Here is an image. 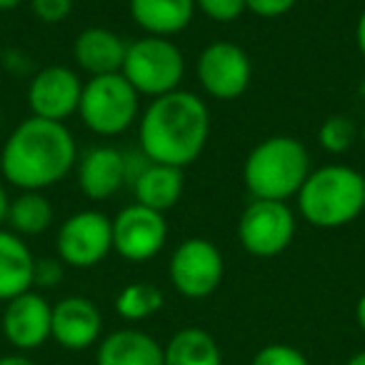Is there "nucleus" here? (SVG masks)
I'll return each mask as SVG.
<instances>
[{
  "label": "nucleus",
  "mask_w": 365,
  "mask_h": 365,
  "mask_svg": "<svg viewBox=\"0 0 365 365\" xmlns=\"http://www.w3.org/2000/svg\"><path fill=\"white\" fill-rule=\"evenodd\" d=\"M295 3L298 0H245V11L265 18V21H273V18H283L285 13L293 11Z\"/></svg>",
  "instance_id": "29"
},
{
  "label": "nucleus",
  "mask_w": 365,
  "mask_h": 365,
  "mask_svg": "<svg viewBox=\"0 0 365 365\" xmlns=\"http://www.w3.org/2000/svg\"><path fill=\"white\" fill-rule=\"evenodd\" d=\"M123 76L140 96L160 98L180 91L185 76V58L170 38L145 36L128 43Z\"/></svg>",
  "instance_id": "6"
},
{
  "label": "nucleus",
  "mask_w": 365,
  "mask_h": 365,
  "mask_svg": "<svg viewBox=\"0 0 365 365\" xmlns=\"http://www.w3.org/2000/svg\"><path fill=\"white\" fill-rule=\"evenodd\" d=\"M0 365H36L28 355L23 353H13V355H3L0 358Z\"/></svg>",
  "instance_id": "32"
},
{
  "label": "nucleus",
  "mask_w": 365,
  "mask_h": 365,
  "mask_svg": "<svg viewBox=\"0 0 365 365\" xmlns=\"http://www.w3.org/2000/svg\"><path fill=\"white\" fill-rule=\"evenodd\" d=\"M96 365H163V345L143 330L123 328L98 343Z\"/></svg>",
  "instance_id": "19"
},
{
  "label": "nucleus",
  "mask_w": 365,
  "mask_h": 365,
  "mask_svg": "<svg viewBox=\"0 0 365 365\" xmlns=\"http://www.w3.org/2000/svg\"><path fill=\"white\" fill-rule=\"evenodd\" d=\"M51 323H53V305L36 290L18 295L8 300L0 328L6 340L18 350H36L51 338Z\"/></svg>",
  "instance_id": "13"
},
{
  "label": "nucleus",
  "mask_w": 365,
  "mask_h": 365,
  "mask_svg": "<svg viewBox=\"0 0 365 365\" xmlns=\"http://www.w3.org/2000/svg\"><path fill=\"white\" fill-rule=\"evenodd\" d=\"M76 178L78 188L83 190L88 200H93V203L110 200L130 178L128 155H123L113 145H96L78 158Z\"/></svg>",
  "instance_id": "14"
},
{
  "label": "nucleus",
  "mask_w": 365,
  "mask_h": 365,
  "mask_svg": "<svg viewBox=\"0 0 365 365\" xmlns=\"http://www.w3.org/2000/svg\"><path fill=\"white\" fill-rule=\"evenodd\" d=\"M23 0H0V11H16Z\"/></svg>",
  "instance_id": "34"
},
{
  "label": "nucleus",
  "mask_w": 365,
  "mask_h": 365,
  "mask_svg": "<svg viewBox=\"0 0 365 365\" xmlns=\"http://www.w3.org/2000/svg\"><path fill=\"white\" fill-rule=\"evenodd\" d=\"M8 208H11V195H8L6 182L0 180V228H3V223L8 220Z\"/></svg>",
  "instance_id": "30"
},
{
  "label": "nucleus",
  "mask_w": 365,
  "mask_h": 365,
  "mask_svg": "<svg viewBox=\"0 0 365 365\" xmlns=\"http://www.w3.org/2000/svg\"><path fill=\"white\" fill-rule=\"evenodd\" d=\"M355 46H358V51L365 56V8L358 16V23H355Z\"/></svg>",
  "instance_id": "31"
},
{
  "label": "nucleus",
  "mask_w": 365,
  "mask_h": 365,
  "mask_svg": "<svg viewBox=\"0 0 365 365\" xmlns=\"http://www.w3.org/2000/svg\"><path fill=\"white\" fill-rule=\"evenodd\" d=\"M78 115L91 133L115 138L140 120V93L125 81L123 73L88 78L83 83Z\"/></svg>",
  "instance_id": "5"
},
{
  "label": "nucleus",
  "mask_w": 365,
  "mask_h": 365,
  "mask_svg": "<svg viewBox=\"0 0 365 365\" xmlns=\"http://www.w3.org/2000/svg\"><path fill=\"white\" fill-rule=\"evenodd\" d=\"M165 298H163L160 288L153 283H130L118 293L115 298V313L128 323H140L148 320L163 308Z\"/></svg>",
  "instance_id": "23"
},
{
  "label": "nucleus",
  "mask_w": 365,
  "mask_h": 365,
  "mask_svg": "<svg viewBox=\"0 0 365 365\" xmlns=\"http://www.w3.org/2000/svg\"><path fill=\"white\" fill-rule=\"evenodd\" d=\"M170 283L182 298L203 300L220 288L225 275L223 253L218 245L205 238L182 240L170 255L168 263Z\"/></svg>",
  "instance_id": "8"
},
{
  "label": "nucleus",
  "mask_w": 365,
  "mask_h": 365,
  "mask_svg": "<svg viewBox=\"0 0 365 365\" xmlns=\"http://www.w3.org/2000/svg\"><path fill=\"white\" fill-rule=\"evenodd\" d=\"M195 78L205 96L213 101H238L253 81V63L240 46L230 41H215L200 51L195 61Z\"/></svg>",
  "instance_id": "10"
},
{
  "label": "nucleus",
  "mask_w": 365,
  "mask_h": 365,
  "mask_svg": "<svg viewBox=\"0 0 365 365\" xmlns=\"http://www.w3.org/2000/svg\"><path fill=\"white\" fill-rule=\"evenodd\" d=\"M310 175V153L293 135H270L248 153L243 182L258 200H283L298 195Z\"/></svg>",
  "instance_id": "4"
},
{
  "label": "nucleus",
  "mask_w": 365,
  "mask_h": 365,
  "mask_svg": "<svg viewBox=\"0 0 365 365\" xmlns=\"http://www.w3.org/2000/svg\"><path fill=\"white\" fill-rule=\"evenodd\" d=\"M210 138V110L200 96L173 91L153 98L138 120V140L145 160L185 170L203 155Z\"/></svg>",
  "instance_id": "1"
},
{
  "label": "nucleus",
  "mask_w": 365,
  "mask_h": 365,
  "mask_svg": "<svg viewBox=\"0 0 365 365\" xmlns=\"http://www.w3.org/2000/svg\"><path fill=\"white\" fill-rule=\"evenodd\" d=\"M355 323H358V328L365 333V293L358 298V303H355Z\"/></svg>",
  "instance_id": "33"
},
{
  "label": "nucleus",
  "mask_w": 365,
  "mask_h": 365,
  "mask_svg": "<svg viewBox=\"0 0 365 365\" xmlns=\"http://www.w3.org/2000/svg\"><path fill=\"white\" fill-rule=\"evenodd\" d=\"M103 313L91 298L68 295L53 305L51 338L66 350H86L101 343Z\"/></svg>",
  "instance_id": "15"
},
{
  "label": "nucleus",
  "mask_w": 365,
  "mask_h": 365,
  "mask_svg": "<svg viewBox=\"0 0 365 365\" xmlns=\"http://www.w3.org/2000/svg\"><path fill=\"white\" fill-rule=\"evenodd\" d=\"M63 275H66V265H63L61 258L36 260V268H33V285H36V288H43V290H51L63 283Z\"/></svg>",
  "instance_id": "28"
},
{
  "label": "nucleus",
  "mask_w": 365,
  "mask_h": 365,
  "mask_svg": "<svg viewBox=\"0 0 365 365\" xmlns=\"http://www.w3.org/2000/svg\"><path fill=\"white\" fill-rule=\"evenodd\" d=\"M345 365H365V350H360V353L350 355V360Z\"/></svg>",
  "instance_id": "35"
},
{
  "label": "nucleus",
  "mask_w": 365,
  "mask_h": 365,
  "mask_svg": "<svg viewBox=\"0 0 365 365\" xmlns=\"http://www.w3.org/2000/svg\"><path fill=\"white\" fill-rule=\"evenodd\" d=\"M28 3H31V13L36 16V21L46 26H58L68 21L73 13V0H28Z\"/></svg>",
  "instance_id": "27"
},
{
  "label": "nucleus",
  "mask_w": 365,
  "mask_h": 365,
  "mask_svg": "<svg viewBox=\"0 0 365 365\" xmlns=\"http://www.w3.org/2000/svg\"><path fill=\"white\" fill-rule=\"evenodd\" d=\"M78 143L66 123L26 118L11 130L0 150V173L18 190H48L78 163Z\"/></svg>",
  "instance_id": "2"
},
{
  "label": "nucleus",
  "mask_w": 365,
  "mask_h": 365,
  "mask_svg": "<svg viewBox=\"0 0 365 365\" xmlns=\"http://www.w3.org/2000/svg\"><path fill=\"white\" fill-rule=\"evenodd\" d=\"M250 365H310V363L298 348H293V345L270 343L255 353Z\"/></svg>",
  "instance_id": "25"
},
{
  "label": "nucleus",
  "mask_w": 365,
  "mask_h": 365,
  "mask_svg": "<svg viewBox=\"0 0 365 365\" xmlns=\"http://www.w3.org/2000/svg\"><path fill=\"white\" fill-rule=\"evenodd\" d=\"M295 228L298 218L288 203L253 198L238 218V240L255 258H275L290 248Z\"/></svg>",
  "instance_id": "7"
},
{
  "label": "nucleus",
  "mask_w": 365,
  "mask_h": 365,
  "mask_svg": "<svg viewBox=\"0 0 365 365\" xmlns=\"http://www.w3.org/2000/svg\"><path fill=\"white\" fill-rule=\"evenodd\" d=\"M33 258L28 243L13 230L0 228V300L18 298V295L33 290Z\"/></svg>",
  "instance_id": "20"
},
{
  "label": "nucleus",
  "mask_w": 365,
  "mask_h": 365,
  "mask_svg": "<svg viewBox=\"0 0 365 365\" xmlns=\"http://www.w3.org/2000/svg\"><path fill=\"white\" fill-rule=\"evenodd\" d=\"M128 11L145 36L170 38L182 33L195 18V0H128Z\"/></svg>",
  "instance_id": "18"
},
{
  "label": "nucleus",
  "mask_w": 365,
  "mask_h": 365,
  "mask_svg": "<svg viewBox=\"0 0 365 365\" xmlns=\"http://www.w3.org/2000/svg\"><path fill=\"white\" fill-rule=\"evenodd\" d=\"M83 96V81L78 71L68 66H48L31 78L28 108L36 118L66 123L78 113Z\"/></svg>",
  "instance_id": "12"
},
{
  "label": "nucleus",
  "mask_w": 365,
  "mask_h": 365,
  "mask_svg": "<svg viewBox=\"0 0 365 365\" xmlns=\"http://www.w3.org/2000/svg\"><path fill=\"white\" fill-rule=\"evenodd\" d=\"M303 3H315V0H303Z\"/></svg>",
  "instance_id": "36"
},
{
  "label": "nucleus",
  "mask_w": 365,
  "mask_h": 365,
  "mask_svg": "<svg viewBox=\"0 0 365 365\" xmlns=\"http://www.w3.org/2000/svg\"><path fill=\"white\" fill-rule=\"evenodd\" d=\"M56 210L53 203L41 193V190H21L16 198H11V208H8V220L13 230L21 238H31V235L46 233L53 225Z\"/></svg>",
  "instance_id": "22"
},
{
  "label": "nucleus",
  "mask_w": 365,
  "mask_h": 365,
  "mask_svg": "<svg viewBox=\"0 0 365 365\" xmlns=\"http://www.w3.org/2000/svg\"><path fill=\"white\" fill-rule=\"evenodd\" d=\"M113 250V220L101 210L68 215L56 235V253L68 268H96Z\"/></svg>",
  "instance_id": "9"
},
{
  "label": "nucleus",
  "mask_w": 365,
  "mask_h": 365,
  "mask_svg": "<svg viewBox=\"0 0 365 365\" xmlns=\"http://www.w3.org/2000/svg\"><path fill=\"white\" fill-rule=\"evenodd\" d=\"M295 203L300 218L313 228H343L365 210V175L343 163L315 168L305 178Z\"/></svg>",
  "instance_id": "3"
},
{
  "label": "nucleus",
  "mask_w": 365,
  "mask_h": 365,
  "mask_svg": "<svg viewBox=\"0 0 365 365\" xmlns=\"http://www.w3.org/2000/svg\"><path fill=\"white\" fill-rule=\"evenodd\" d=\"M195 11L213 23H235L245 13V0H195Z\"/></svg>",
  "instance_id": "26"
},
{
  "label": "nucleus",
  "mask_w": 365,
  "mask_h": 365,
  "mask_svg": "<svg viewBox=\"0 0 365 365\" xmlns=\"http://www.w3.org/2000/svg\"><path fill=\"white\" fill-rule=\"evenodd\" d=\"M163 365H223V355L203 328H182L163 348Z\"/></svg>",
  "instance_id": "21"
},
{
  "label": "nucleus",
  "mask_w": 365,
  "mask_h": 365,
  "mask_svg": "<svg viewBox=\"0 0 365 365\" xmlns=\"http://www.w3.org/2000/svg\"><path fill=\"white\" fill-rule=\"evenodd\" d=\"M128 43L115 31L103 26H91L81 31L73 41V61L78 71L96 76H110L123 71Z\"/></svg>",
  "instance_id": "16"
},
{
  "label": "nucleus",
  "mask_w": 365,
  "mask_h": 365,
  "mask_svg": "<svg viewBox=\"0 0 365 365\" xmlns=\"http://www.w3.org/2000/svg\"><path fill=\"white\" fill-rule=\"evenodd\" d=\"M168 240L165 213L130 203L113 218V250L128 263H148Z\"/></svg>",
  "instance_id": "11"
},
{
  "label": "nucleus",
  "mask_w": 365,
  "mask_h": 365,
  "mask_svg": "<svg viewBox=\"0 0 365 365\" xmlns=\"http://www.w3.org/2000/svg\"><path fill=\"white\" fill-rule=\"evenodd\" d=\"M318 143L330 155H343L355 143V123L348 115H330L318 128Z\"/></svg>",
  "instance_id": "24"
},
{
  "label": "nucleus",
  "mask_w": 365,
  "mask_h": 365,
  "mask_svg": "<svg viewBox=\"0 0 365 365\" xmlns=\"http://www.w3.org/2000/svg\"><path fill=\"white\" fill-rule=\"evenodd\" d=\"M130 180L135 203L158 210V213L175 208L182 198V190H185V175L180 168L160 165V163L150 160H145L140 170L133 173Z\"/></svg>",
  "instance_id": "17"
}]
</instances>
